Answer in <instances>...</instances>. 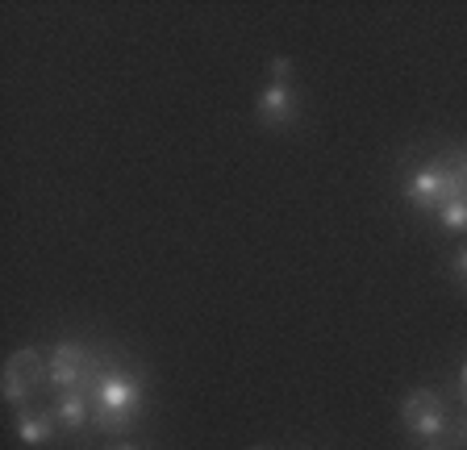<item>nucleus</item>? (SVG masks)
<instances>
[{
	"instance_id": "obj_13",
	"label": "nucleus",
	"mask_w": 467,
	"mask_h": 450,
	"mask_svg": "<svg viewBox=\"0 0 467 450\" xmlns=\"http://www.w3.org/2000/svg\"><path fill=\"white\" fill-rule=\"evenodd\" d=\"M426 450H447V446H426Z\"/></svg>"
},
{
	"instance_id": "obj_12",
	"label": "nucleus",
	"mask_w": 467,
	"mask_h": 450,
	"mask_svg": "<svg viewBox=\"0 0 467 450\" xmlns=\"http://www.w3.org/2000/svg\"><path fill=\"white\" fill-rule=\"evenodd\" d=\"M459 392H463V401H467V363H463V372H459Z\"/></svg>"
},
{
	"instance_id": "obj_4",
	"label": "nucleus",
	"mask_w": 467,
	"mask_h": 450,
	"mask_svg": "<svg viewBox=\"0 0 467 450\" xmlns=\"http://www.w3.org/2000/svg\"><path fill=\"white\" fill-rule=\"evenodd\" d=\"M42 384H50V359H42L34 346L13 351L9 363H5V401L26 409V401L42 388Z\"/></svg>"
},
{
	"instance_id": "obj_2",
	"label": "nucleus",
	"mask_w": 467,
	"mask_h": 450,
	"mask_svg": "<svg viewBox=\"0 0 467 450\" xmlns=\"http://www.w3.org/2000/svg\"><path fill=\"white\" fill-rule=\"evenodd\" d=\"M463 192H467V184L455 176L451 163H426L405 179V196L418 209H426V213H438L447 200H455V196H463Z\"/></svg>"
},
{
	"instance_id": "obj_10",
	"label": "nucleus",
	"mask_w": 467,
	"mask_h": 450,
	"mask_svg": "<svg viewBox=\"0 0 467 450\" xmlns=\"http://www.w3.org/2000/svg\"><path fill=\"white\" fill-rule=\"evenodd\" d=\"M451 167H455V176L467 184V150H463V155H455V159H451Z\"/></svg>"
},
{
	"instance_id": "obj_7",
	"label": "nucleus",
	"mask_w": 467,
	"mask_h": 450,
	"mask_svg": "<svg viewBox=\"0 0 467 450\" xmlns=\"http://www.w3.org/2000/svg\"><path fill=\"white\" fill-rule=\"evenodd\" d=\"M55 421L63 430H84L88 421H92V396L88 392H58Z\"/></svg>"
},
{
	"instance_id": "obj_6",
	"label": "nucleus",
	"mask_w": 467,
	"mask_h": 450,
	"mask_svg": "<svg viewBox=\"0 0 467 450\" xmlns=\"http://www.w3.org/2000/svg\"><path fill=\"white\" fill-rule=\"evenodd\" d=\"M296 118V92L288 84H267L259 97V121L263 126H288Z\"/></svg>"
},
{
	"instance_id": "obj_8",
	"label": "nucleus",
	"mask_w": 467,
	"mask_h": 450,
	"mask_svg": "<svg viewBox=\"0 0 467 450\" xmlns=\"http://www.w3.org/2000/svg\"><path fill=\"white\" fill-rule=\"evenodd\" d=\"M55 413H34V409H21L17 417V438L26 442V446H47L50 434H55Z\"/></svg>"
},
{
	"instance_id": "obj_11",
	"label": "nucleus",
	"mask_w": 467,
	"mask_h": 450,
	"mask_svg": "<svg viewBox=\"0 0 467 450\" xmlns=\"http://www.w3.org/2000/svg\"><path fill=\"white\" fill-rule=\"evenodd\" d=\"M455 275H459V280H467V246L455 255Z\"/></svg>"
},
{
	"instance_id": "obj_3",
	"label": "nucleus",
	"mask_w": 467,
	"mask_h": 450,
	"mask_svg": "<svg viewBox=\"0 0 467 450\" xmlns=\"http://www.w3.org/2000/svg\"><path fill=\"white\" fill-rule=\"evenodd\" d=\"M100 363L92 359V351H84L79 343H58L50 351V388L58 392H92L100 380Z\"/></svg>"
},
{
	"instance_id": "obj_1",
	"label": "nucleus",
	"mask_w": 467,
	"mask_h": 450,
	"mask_svg": "<svg viewBox=\"0 0 467 450\" xmlns=\"http://www.w3.org/2000/svg\"><path fill=\"white\" fill-rule=\"evenodd\" d=\"M88 396H92V421H97L100 430L117 434V430H126L130 421H134V413L142 409V380L113 367V372L100 375L97 388L88 392Z\"/></svg>"
},
{
	"instance_id": "obj_9",
	"label": "nucleus",
	"mask_w": 467,
	"mask_h": 450,
	"mask_svg": "<svg viewBox=\"0 0 467 450\" xmlns=\"http://www.w3.org/2000/svg\"><path fill=\"white\" fill-rule=\"evenodd\" d=\"M438 225H442V230H451V234H463V230H467V192L438 209Z\"/></svg>"
},
{
	"instance_id": "obj_14",
	"label": "nucleus",
	"mask_w": 467,
	"mask_h": 450,
	"mask_svg": "<svg viewBox=\"0 0 467 450\" xmlns=\"http://www.w3.org/2000/svg\"><path fill=\"white\" fill-rule=\"evenodd\" d=\"M117 450H138V446H117Z\"/></svg>"
},
{
	"instance_id": "obj_5",
	"label": "nucleus",
	"mask_w": 467,
	"mask_h": 450,
	"mask_svg": "<svg viewBox=\"0 0 467 450\" xmlns=\"http://www.w3.org/2000/svg\"><path fill=\"white\" fill-rule=\"evenodd\" d=\"M400 421H405L409 434H418V438H438V434L447 430V409H442V396L430 388H418L409 392L405 404H400Z\"/></svg>"
}]
</instances>
